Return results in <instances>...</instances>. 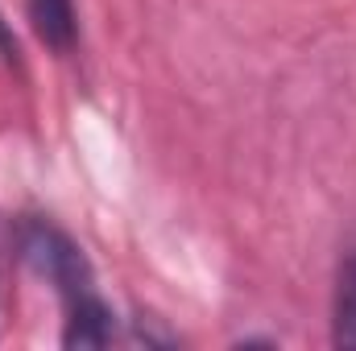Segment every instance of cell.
<instances>
[{
	"label": "cell",
	"instance_id": "3957f363",
	"mask_svg": "<svg viewBox=\"0 0 356 351\" xmlns=\"http://www.w3.org/2000/svg\"><path fill=\"white\" fill-rule=\"evenodd\" d=\"M25 17L50 54L58 58L75 54L79 46V4L75 0H25Z\"/></svg>",
	"mask_w": 356,
	"mask_h": 351
},
{
	"label": "cell",
	"instance_id": "5b68a950",
	"mask_svg": "<svg viewBox=\"0 0 356 351\" xmlns=\"http://www.w3.org/2000/svg\"><path fill=\"white\" fill-rule=\"evenodd\" d=\"M0 62H4L8 71H21V42H17L13 25L4 21V12H0Z\"/></svg>",
	"mask_w": 356,
	"mask_h": 351
},
{
	"label": "cell",
	"instance_id": "6da1fadb",
	"mask_svg": "<svg viewBox=\"0 0 356 351\" xmlns=\"http://www.w3.org/2000/svg\"><path fill=\"white\" fill-rule=\"evenodd\" d=\"M13 248H17V257L29 264L38 277H46L58 289L63 302L95 289V273H91L83 248L46 215H25L13 228Z\"/></svg>",
	"mask_w": 356,
	"mask_h": 351
},
{
	"label": "cell",
	"instance_id": "277c9868",
	"mask_svg": "<svg viewBox=\"0 0 356 351\" xmlns=\"http://www.w3.org/2000/svg\"><path fill=\"white\" fill-rule=\"evenodd\" d=\"M332 343L356 351V244L340 257L336 289H332Z\"/></svg>",
	"mask_w": 356,
	"mask_h": 351
},
{
	"label": "cell",
	"instance_id": "8992f818",
	"mask_svg": "<svg viewBox=\"0 0 356 351\" xmlns=\"http://www.w3.org/2000/svg\"><path fill=\"white\" fill-rule=\"evenodd\" d=\"M13 248V240H4L0 232V327H4V306H8V293H4V252Z\"/></svg>",
	"mask_w": 356,
	"mask_h": 351
},
{
	"label": "cell",
	"instance_id": "7a4b0ae2",
	"mask_svg": "<svg viewBox=\"0 0 356 351\" xmlns=\"http://www.w3.org/2000/svg\"><path fill=\"white\" fill-rule=\"evenodd\" d=\"M63 306H67L63 348H108V343H116V314L99 298V289H88Z\"/></svg>",
	"mask_w": 356,
	"mask_h": 351
}]
</instances>
